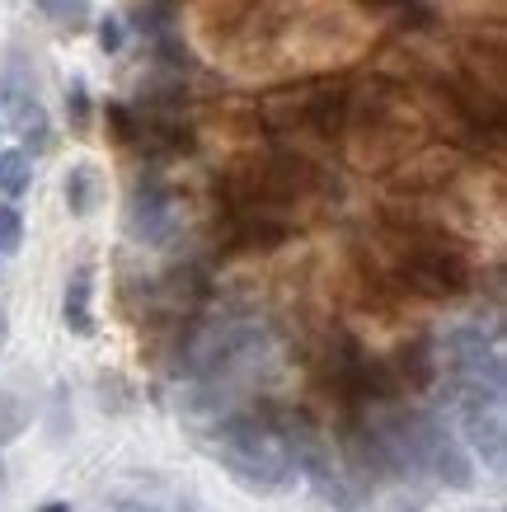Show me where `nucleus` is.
<instances>
[{
  "label": "nucleus",
  "instance_id": "6e6552de",
  "mask_svg": "<svg viewBox=\"0 0 507 512\" xmlns=\"http://www.w3.org/2000/svg\"><path fill=\"white\" fill-rule=\"evenodd\" d=\"M29 5L52 24H66V29H80L90 19V0H29Z\"/></svg>",
  "mask_w": 507,
  "mask_h": 512
},
{
  "label": "nucleus",
  "instance_id": "1a4fd4ad",
  "mask_svg": "<svg viewBox=\"0 0 507 512\" xmlns=\"http://www.w3.org/2000/svg\"><path fill=\"white\" fill-rule=\"evenodd\" d=\"M24 249V212L15 202H0V259H15Z\"/></svg>",
  "mask_w": 507,
  "mask_h": 512
},
{
  "label": "nucleus",
  "instance_id": "423d86ee",
  "mask_svg": "<svg viewBox=\"0 0 507 512\" xmlns=\"http://www.w3.org/2000/svg\"><path fill=\"white\" fill-rule=\"evenodd\" d=\"M62 193H66V207H71V217H90L94 207H99V198H104V179H99V170L94 165H71L62 179Z\"/></svg>",
  "mask_w": 507,
  "mask_h": 512
},
{
  "label": "nucleus",
  "instance_id": "f8f14e48",
  "mask_svg": "<svg viewBox=\"0 0 507 512\" xmlns=\"http://www.w3.org/2000/svg\"><path fill=\"white\" fill-rule=\"evenodd\" d=\"M19 433H24V409H19L10 395H0V447L15 442Z\"/></svg>",
  "mask_w": 507,
  "mask_h": 512
},
{
  "label": "nucleus",
  "instance_id": "f257e3e1",
  "mask_svg": "<svg viewBox=\"0 0 507 512\" xmlns=\"http://www.w3.org/2000/svg\"><path fill=\"white\" fill-rule=\"evenodd\" d=\"M212 451L216 461L231 470L235 484H245L254 494H277L296 484V466L292 451L282 442L277 414H231L212 428Z\"/></svg>",
  "mask_w": 507,
  "mask_h": 512
},
{
  "label": "nucleus",
  "instance_id": "39448f33",
  "mask_svg": "<svg viewBox=\"0 0 507 512\" xmlns=\"http://www.w3.org/2000/svg\"><path fill=\"white\" fill-rule=\"evenodd\" d=\"M90 296H94V268L80 264L71 278H66V292H62V325L80 339L94 334V311H90Z\"/></svg>",
  "mask_w": 507,
  "mask_h": 512
},
{
  "label": "nucleus",
  "instance_id": "4468645a",
  "mask_svg": "<svg viewBox=\"0 0 507 512\" xmlns=\"http://www.w3.org/2000/svg\"><path fill=\"white\" fill-rule=\"evenodd\" d=\"M38 512H71V503H62V498H52V503H43Z\"/></svg>",
  "mask_w": 507,
  "mask_h": 512
},
{
  "label": "nucleus",
  "instance_id": "2eb2a0df",
  "mask_svg": "<svg viewBox=\"0 0 507 512\" xmlns=\"http://www.w3.org/2000/svg\"><path fill=\"white\" fill-rule=\"evenodd\" d=\"M174 512H198V508H193V503H179V508H174Z\"/></svg>",
  "mask_w": 507,
  "mask_h": 512
},
{
  "label": "nucleus",
  "instance_id": "dca6fc26",
  "mask_svg": "<svg viewBox=\"0 0 507 512\" xmlns=\"http://www.w3.org/2000/svg\"><path fill=\"white\" fill-rule=\"evenodd\" d=\"M0 475H5V466H0Z\"/></svg>",
  "mask_w": 507,
  "mask_h": 512
},
{
  "label": "nucleus",
  "instance_id": "0eeeda50",
  "mask_svg": "<svg viewBox=\"0 0 507 512\" xmlns=\"http://www.w3.org/2000/svg\"><path fill=\"white\" fill-rule=\"evenodd\" d=\"M33 184V156L24 146H10V151H0V193L15 202L24 198Z\"/></svg>",
  "mask_w": 507,
  "mask_h": 512
},
{
  "label": "nucleus",
  "instance_id": "9b49d317",
  "mask_svg": "<svg viewBox=\"0 0 507 512\" xmlns=\"http://www.w3.org/2000/svg\"><path fill=\"white\" fill-rule=\"evenodd\" d=\"M94 38H99V52H104V57H118V52H123V43H127L123 15H104V19H99V29H94Z\"/></svg>",
  "mask_w": 507,
  "mask_h": 512
},
{
  "label": "nucleus",
  "instance_id": "f03ea898",
  "mask_svg": "<svg viewBox=\"0 0 507 512\" xmlns=\"http://www.w3.org/2000/svg\"><path fill=\"white\" fill-rule=\"evenodd\" d=\"M273 414H277V409H273ZM277 428H282V442H287V451H292L296 475H301V480H306L310 489L324 498V503H334L338 512H357V508H362L357 489L348 484V475L338 470L334 451H329V442L310 428V419H301V414H277Z\"/></svg>",
  "mask_w": 507,
  "mask_h": 512
},
{
  "label": "nucleus",
  "instance_id": "7ed1b4c3",
  "mask_svg": "<svg viewBox=\"0 0 507 512\" xmlns=\"http://www.w3.org/2000/svg\"><path fill=\"white\" fill-rule=\"evenodd\" d=\"M123 231L146 249H160L179 235V207H174V193L155 179H141L127 198V212H123Z\"/></svg>",
  "mask_w": 507,
  "mask_h": 512
},
{
  "label": "nucleus",
  "instance_id": "9d476101",
  "mask_svg": "<svg viewBox=\"0 0 507 512\" xmlns=\"http://www.w3.org/2000/svg\"><path fill=\"white\" fill-rule=\"evenodd\" d=\"M90 85H85V76H71L66 80V118H71V127L76 132H90Z\"/></svg>",
  "mask_w": 507,
  "mask_h": 512
},
{
  "label": "nucleus",
  "instance_id": "ddd939ff",
  "mask_svg": "<svg viewBox=\"0 0 507 512\" xmlns=\"http://www.w3.org/2000/svg\"><path fill=\"white\" fill-rule=\"evenodd\" d=\"M5 343H10V315H5V306H0V353H5Z\"/></svg>",
  "mask_w": 507,
  "mask_h": 512
},
{
  "label": "nucleus",
  "instance_id": "f3484780",
  "mask_svg": "<svg viewBox=\"0 0 507 512\" xmlns=\"http://www.w3.org/2000/svg\"><path fill=\"white\" fill-rule=\"evenodd\" d=\"M0 132H5V127H0Z\"/></svg>",
  "mask_w": 507,
  "mask_h": 512
},
{
  "label": "nucleus",
  "instance_id": "a211bd4d",
  "mask_svg": "<svg viewBox=\"0 0 507 512\" xmlns=\"http://www.w3.org/2000/svg\"><path fill=\"white\" fill-rule=\"evenodd\" d=\"M409 512H414V508H409Z\"/></svg>",
  "mask_w": 507,
  "mask_h": 512
},
{
  "label": "nucleus",
  "instance_id": "20e7f679",
  "mask_svg": "<svg viewBox=\"0 0 507 512\" xmlns=\"http://www.w3.org/2000/svg\"><path fill=\"white\" fill-rule=\"evenodd\" d=\"M461 433H465V447L475 451L479 461L498 475L503 470V404H479V400H461Z\"/></svg>",
  "mask_w": 507,
  "mask_h": 512
}]
</instances>
